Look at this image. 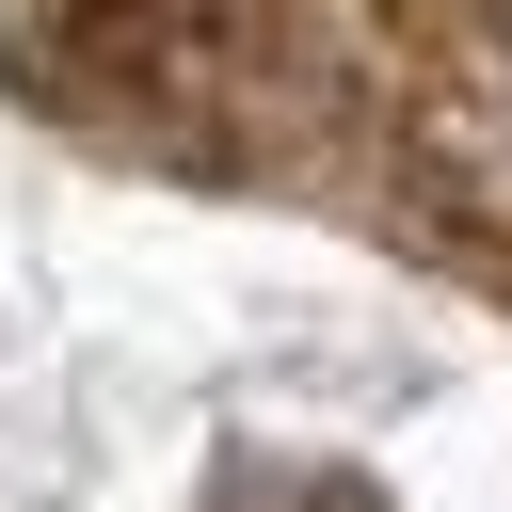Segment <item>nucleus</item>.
I'll return each mask as SVG.
<instances>
[{"mask_svg": "<svg viewBox=\"0 0 512 512\" xmlns=\"http://www.w3.org/2000/svg\"><path fill=\"white\" fill-rule=\"evenodd\" d=\"M160 144L352 176L512 288V0H16V48Z\"/></svg>", "mask_w": 512, "mask_h": 512, "instance_id": "obj_1", "label": "nucleus"}]
</instances>
